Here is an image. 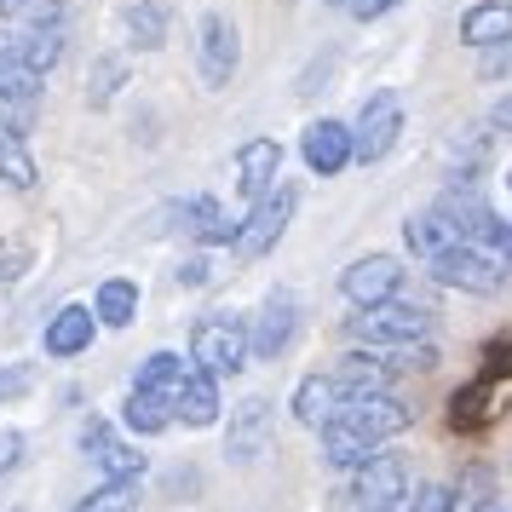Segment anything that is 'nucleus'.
Masks as SVG:
<instances>
[{"mask_svg":"<svg viewBox=\"0 0 512 512\" xmlns=\"http://www.w3.org/2000/svg\"><path fill=\"white\" fill-rule=\"evenodd\" d=\"M185 357H179V351H150V357H144L139 363V374H133V386H139V392H162V397H173V386H179V380H185Z\"/></svg>","mask_w":512,"mask_h":512,"instance_id":"obj_28","label":"nucleus"},{"mask_svg":"<svg viewBox=\"0 0 512 512\" xmlns=\"http://www.w3.org/2000/svg\"><path fill=\"white\" fill-rule=\"evenodd\" d=\"M0 185L24 190V196L41 185V162L29 156V144L18 139V133H0Z\"/></svg>","mask_w":512,"mask_h":512,"instance_id":"obj_26","label":"nucleus"},{"mask_svg":"<svg viewBox=\"0 0 512 512\" xmlns=\"http://www.w3.org/2000/svg\"><path fill=\"white\" fill-rule=\"evenodd\" d=\"M323 6H334V12H346V6H351V0H323Z\"/></svg>","mask_w":512,"mask_h":512,"instance_id":"obj_42","label":"nucleus"},{"mask_svg":"<svg viewBox=\"0 0 512 512\" xmlns=\"http://www.w3.org/2000/svg\"><path fill=\"white\" fill-rule=\"evenodd\" d=\"M501 185H507V202H512V162H507V173H501Z\"/></svg>","mask_w":512,"mask_h":512,"instance_id":"obj_41","label":"nucleus"},{"mask_svg":"<svg viewBox=\"0 0 512 512\" xmlns=\"http://www.w3.org/2000/svg\"><path fill=\"white\" fill-rule=\"evenodd\" d=\"M35 380H41L35 363H6V369H0V409H6V403H18V397H29V392H35Z\"/></svg>","mask_w":512,"mask_h":512,"instance_id":"obj_31","label":"nucleus"},{"mask_svg":"<svg viewBox=\"0 0 512 512\" xmlns=\"http://www.w3.org/2000/svg\"><path fill=\"white\" fill-rule=\"evenodd\" d=\"M29 0H0V18H12V12H24Z\"/></svg>","mask_w":512,"mask_h":512,"instance_id":"obj_40","label":"nucleus"},{"mask_svg":"<svg viewBox=\"0 0 512 512\" xmlns=\"http://www.w3.org/2000/svg\"><path fill=\"white\" fill-rule=\"evenodd\" d=\"M489 127H495V133H512V93L489 104Z\"/></svg>","mask_w":512,"mask_h":512,"instance_id":"obj_37","label":"nucleus"},{"mask_svg":"<svg viewBox=\"0 0 512 512\" xmlns=\"http://www.w3.org/2000/svg\"><path fill=\"white\" fill-rule=\"evenodd\" d=\"M98 340V317H93V305H58L47 317V328H41V351H47L52 363H70V357H81V351H93Z\"/></svg>","mask_w":512,"mask_h":512,"instance_id":"obj_15","label":"nucleus"},{"mask_svg":"<svg viewBox=\"0 0 512 512\" xmlns=\"http://www.w3.org/2000/svg\"><path fill=\"white\" fill-rule=\"evenodd\" d=\"M29 265H35V248L24 236H0V288H18L29 277Z\"/></svg>","mask_w":512,"mask_h":512,"instance_id":"obj_30","label":"nucleus"},{"mask_svg":"<svg viewBox=\"0 0 512 512\" xmlns=\"http://www.w3.org/2000/svg\"><path fill=\"white\" fill-rule=\"evenodd\" d=\"M167 29H173V6H167V0H133V6H127V47L162 52Z\"/></svg>","mask_w":512,"mask_h":512,"instance_id":"obj_22","label":"nucleus"},{"mask_svg":"<svg viewBox=\"0 0 512 512\" xmlns=\"http://www.w3.org/2000/svg\"><path fill=\"white\" fill-rule=\"evenodd\" d=\"M121 426H127L133 438H162L167 426H173V397L127 386V397H121Z\"/></svg>","mask_w":512,"mask_h":512,"instance_id":"obj_20","label":"nucleus"},{"mask_svg":"<svg viewBox=\"0 0 512 512\" xmlns=\"http://www.w3.org/2000/svg\"><path fill=\"white\" fill-rule=\"evenodd\" d=\"M133 501H139V484H110V478H98L70 512H133Z\"/></svg>","mask_w":512,"mask_h":512,"instance_id":"obj_29","label":"nucleus"},{"mask_svg":"<svg viewBox=\"0 0 512 512\" xmlns=\"http://www.w3.org/2000/svg\"><path fill=\"white\" fill-rule=\"evenodd\" d=\"M277 438V403L271 397H242L231 409V426H225V455L242 466H254Z\"/></svg>","mask_w":512,"mask_h":512,"instance_id":"obj_12","label":"nucleus"},{"mask_svg":"<svg viewBox=\"0 0 512 512\" xmlns=\"http://www.w3.org/2000/svg\"><path fill=\"white\" fill-rule=\"evenodd\" d=\"M127 58L121 52H98L93 58V70H87V110H110L121 98V87H127Z\"/></svg>","mask_w":512,"mask_h":512,"instance_id":"obj_25","label":"nucleus"},{"mask_svg":"<svg viewBox=\"0 0 512 512\" xmlns=\"http://www.w3.org/2000/svg\"><path fill=\"white\" fill-rule=\"evenodd\" d=\"M12 52H18V64H29L35 75H52L64 64V52H70V29H18Z\"/></svg>","mask_w":512,"mask_h":512,"instance_id":"obj_23","label":"nucleus"},{"mask_svg":"<svg viewBox=\"0 0 512 512\" xmlns=\"http://www.w3.org/2000/svg\"><path fill=\"white\" fill-rule=\"evenodd\" d=\"M426 277L443 282V288H455V294H478V300H489V294H501V288L512 282V271L495 254H484L478 242L455 236L443 254L426 259Z\"/></svg>","mask_w":512,"mask_h":512,"instance_id":"obj_4","label":"nucleus"},{"mask_svg":"<svg viewBox=\"0 0 512 512\" xmlns=\"http://www.w3.org/2000/svg\"><path fill=\"white\" fill-rule=\"evenodd\" d=\"M461 512H512V507H507V495H484V501H472Z\"/></svg>","mask_w":512,"mask_h":512,"instance_id":"obj_38","label":"nucleus"},{"mask_svg":"<svg viewBox=\"0 0 512 512\" xmlns=\"http://www.w3.org/2000/svg\"><path fill=\"white\" fill-rule=\"evenodd\" d=\"M351 484L334 495V512H380V507H403L409 501V466L386 455V449H374L369 461L346 472Z\"/></svg>","mask_w":512,"mask_h":512,"instance_id":"obj_5","label":"nucleus"},{"mask_svg":"<svg viewBox=\"0 0 512 512\" xmlns=\"http://www.w3.org/2000/svg\"><path fill=\"white\" fill-rule=\"evenodd\" d=\"M380 512H409V507H380Z\"/></svg>","mask_w":512,"mask_h":512,"instance_id":"obj_43","label":"nucleus"},{"mask_svg":"<svg viewBox=\"0 0 512 512\" xmlns=\"http://www.w3.org/2000/svg\"><path fill=\"white\" fill-rule=\"evenodd\" d=\"M432 208L455 225V236H466V242H478L484 254H495L501 265L512 271V225L501 219V213L489 208L484 196H472V190H443Z\"/></svg>","mask_w":512,"mask_h":512,"instance_id":"obj_7","label":"nucleus"},{"mask_svg":"<svg viewBox=\"0 0 512 512\" xmlns=\"http://www.w3.org/2000/svg\"><path fill=\"white\" fill-rule=\"evenodd\" d=\"M397 6H403V0H351L346 18L351 24H380V18H392Z\"/></svg>","mask_w":512,"mask_h":512,"instance_id":"obj_35","label":"nucleus"},{"mask_svg":"<svg viewBox=\"0 0 512 512\" xmlns=\"http://www.w3.org/2000/svg\"><path fill=\"white\" fill-rule=\"evenodd\" d=\"M403 127H409V116H403V98L392 93V87H374L369 98H363V110H357V121H351V156L363 167L386 162L397 150V139H403Z\"/></svg>","mask_w":512,"mask_h":512,"instance_id":"obj_8","label":"nucleus"},{"mask_svg":"<svg viewBox=\"0 0 512 512\" xmlns=\"http://www.w3.org/2000/svg\"><path fill=\"white\" fill-rule=\"evenodd\" d=\"M93 317H98V328H133L139 323V282L104 277L93 288Z\"/></svg>","mask_w":512,"mask_h":512,"instance_id":"obj_21","label":"nucleus"},{"mask_svg":"<svg viewBox=\"0 0 512 512\" xmlns=\"http://www.w3.org/2000/svg\"><path fill=\"white\" fill-rule=\"evenodd\" d=\"M47 75H35L29 64H18V52L0 58V104H41Z\"/></svg>","mask_w":512,"mask_h":512,"instance_id":"obj_27","label":"nucleus"},{"mask_svg":"<svg viewBox=\"0 0 512 512\" xmlns=\"http://www.w3.org/2000/svg\"><path fill=\"white\" fill-rule=\"evenodd\" d=\"M282 162H288V150H282L277 139L236 144V196H242V202H259V196L282 179Z\"/></svg>","mask_w":512,"mask_h":512,"instance_id":"obj_17","label":"nucleus"},{"mask_svg":"<svg viewBox=\"0 0 512 512\" xmlns=\"http://www.w3.org/2000/svg\"><path fill=\"white\" fill-rule=\"evenodd\" d=\"M190 363L208 369L213 380H236V374L254 363V346H248V317L236 311H208L190 328Z\"/></svg>","mask_w":512,"mask_h":512,"instance_id":"obj_3","label":"nucleus"},{"mask_svg":"<svg viewBox=\"0 0 512 512\" xmlns=\"http://www.w3.org/2000/svg\"><path fill=\"white\" fill-rule=\"evenodd\" d=\"M18 461H24V432H18V426H6V432H0V478H6V472H18Z\"/></svg>","mask_w":512,"mask_h":512,"instance_id":"obj_36","label":"nucleus"},{"mask_svg":"<svg viewBox=\"0 0 512 512\" xmlns=\"http://www.w3.org/2000/svg\"><path fill=\"white\" fill-rule=\"evenodd\" d=\"M300 162L317 173V179H340L357 156H351V121L340 116H317L300 133Z\"/></svg>","mask_w":512,"mask_h":512,"instance_id":"obj_14","label":"nucleus"},{"mask_svg":"<svg viewBox=\"0 0 512 512\" xmlns=\"http://www.w3.org/2000/svg\"><path fill=\"white\" fill-rule=\"evenodd\" d=\"M242 70V35L225 12H202L196 18V75L208 93H225Z\"/></svg>","mask_w":512,"mask_h":512,"instance_id":"obj_9","label":"nucleus"},{"mask_svg":"<svg viewBox=\"0 0 512 512\" xmlns=\"http://www.w3.org/2000/svg\"><path fill=\"white\" fill-rule=\"evenodd\" d=\"M461 47L512 52V0H472L461 12Z\"/></svg>","mask_w":512,"mask_h":512,"instance_id":"obj_18","label":"nucleus"},{"mask_svg":"<svg viewBox=\"0 0 512 512\" xmlns=\"http://www.w3.org/2000/svg\"><path fill=\"white\" fill-rule=\"evenodd\" d=\"M173 282H179V288H208V282H213V259H208V254H190V259H179V271H173Z\"/></svg>","mask_w":512,"mask_h":512,"instance_id":"obj_33","label":"nucleus"},{"mask_svg":"<svg viewBox=\"0 0 512 512\" xmlns=\"http://www.w3.org/2000/svg\"><path fill=\"white\" fill-rule=\"evenodd\" d=\"M219 380H213L208 369H196L190 363L185 380L173 386V426H190V432H208V426H219Z\"/></svg>","mask_w":512,"mask_h":512,"instance_id":"obj_16","label":"nucleus"},{"mask_svg":"<svg viewBox=\"0 0 512 512\" xmlns=\"http://www.w3.org/2000/svg\"><path fill=\"white\" fill-rule=\"evenodd\" d=\"M294 213H300V190L277 179V185L265 190L259 202H248V213L236 219V254H242V259H265L282 236H288Z\"/></svg>","mask_w":512,"mask_h":512,"instance_id":"obj_6","label":"nucleus"},{"mask_svg":"<svg viewBox=\"0 0 512 512\" xmlns=\"http://www.w3.org/2000/svg\"><path fill=\"white\" fill-rule=\"evenodd\" d=\"M340 403H346V397H340V380H334V374H305L300 386H294V397H288L294 420H300V426H311V432H323Z\"/></svg>","mask_w":512,"mask_h":512,"instance_id":"obj_19","label":"nucleus"},{"mask_svg":"<svg viewBox=\"0 0 512 512\" xmlns=\"http://www.w3.org/2000/svg\"><path fill=\"white\" fill-rule=\"evenodd\" d=\"M409 512H455V489L449 484H420Z\"/></svg>","mask_w":512,"mask_h":512,"instance_id":"obj_34","label":"nucleus"},{"mask_svg":"<svg viewBox=\"0 0 512 512\" xmlns=\"http://www.w3.org/2000/svg\"><path fill=\"white\" fill-rule=\"evenodd\" d=\"M438 317L426 305H409V300H386V305H351L346 317V340L351 346H415V340H432Z\"/></svg>","mask_w":512,"mask_h":512,"instance_id":"obj_2","label":"nucleus"},{"mask_svg":"<svg viewBox=\"0 0 512 512\" xmlns=\"http://www.w3.org/2000/svg\"><path fill=\"white\" fill-rule=\"evenodd\" d=\"M415 426V409L392 392H374V397H357V403H340L334 420H328L323 432H317V449H323V466L334 472H357V466L369 461L380 443L403 438Z\"/></svg>","mask_w":512,"mask_h":512,"instance_id":"obj_1","label":"nucleus"},{"mask_svg":"<svg viewBox=\"0 0 512 512\" xmlns=\"http://www.w3.org/2000/svg\"><path fill=\"white\" fill-rule=\"evenodd\" d=\"M24 29H70V6L64 0H29Z\"/></svg>","mask_w":512,"mask_h":512,"instance_id":"obj_32","label":"nucleus"},{"mask_svg":"<svg viewBox=\"0 0 512 512\" xmlns=\"http://www.w3.org/2000/svg\"><path fill=\"white\" fill-rule=\"evenodd\" d=\"M12 41H18V29H12V24H6V18H0V58L12 52Z\"/></svg>","mask_w":512,"mask_h":512,"instance_id":"obj_39","label":"nucleus"},{"mask_svg":"<svg viewBox=\"0 0 512 512\" xmlns=\"http://www.w3.org/2000/svg\"><path fill=\"white\" fill-rule=\"evenodd\" d=\"M294 334H300V294H294V288H271V294L259 300V311L248 317L254 363H277V357H288Z\"/></svg>","mask_w":512,"mask_h":512,"instance_id":"obj_10","label":"nucleus"},{"mask_svg":"<svg viewBox=\"0 0 512 512\" xmlns=\"http://www.w3.org/2000/svg\"><path fill=\"white\" fill-rule=\"evenodd\" d=\"M403 259L397 254H363V259H351L346 271H340V294H346L351 305H386L403 294Z\"/></svg>","mask_w":512,"mask_h":512,"instance_id":"obj_13","label":"nucleus"},{"mask_svg":"<svg viewBox=\"0 0 512 512\" xmlns=\"http://www.w3.org/2000/svg\"><path fill=\"white\" fill-rule=\"evenodd\" d=\"M449 242H455V225H449V219H443L438 208L409 213V219H403V248H409V254H415L420 265H426L432 254H443Z\"/></svg>","mask_w":512,"mask_h":512,"instance_id":"obj_24","label":"nucleus"},{"mask_svg":"<svg viewBox=\"0 0 512 512\" xmlns=\"http://www.w3.org/2000/svg\"><path fill=\"white\" fill-rule=\"evenodd\" d=\"M81 449L93 455L98 478H110V484H139L144 472H150V455H139L133 443H121L116 426H110V420H98V415L81 420Z\"/></svg>","mask_w":512,"mask_h":512,"instance_id":"obj_11","label":"nucleus"}]
</instances>
